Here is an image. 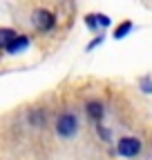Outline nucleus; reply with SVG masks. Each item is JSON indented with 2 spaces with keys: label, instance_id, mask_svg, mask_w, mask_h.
Wrapping results in <instances>:
<instances>
[{
  "label": "nucleus",
  "instance_id": "1a4fd4ad",
  "mask_svg": "<svg viewBox=\"0 0 152 160\" xmlns=\"http://www.w3.org/2000/svg\"><path fill=\"white\" fill-rule=\"evenodd\" d=\"M141 85H143V91H145V93H150V91H152V82H150V78H143V80H141Z\"/></svg>",
  "mask_w": 152,
  "mask_h": 160
},
{
  "label": "nucleus",
  "instance_id": "20e7f679",
  "mask_svg": "<svg viewBox=\"0 0 152 160\" xmlns=\"http://www.w3.org/2000/svg\"><path fill=\"white\" fill-rule=\"evenodd\" d=\"M27 45H29V38H27V36H16L11 42H9L7 51H9V53H18V51H23Z\"/></svg>",
  "mask_w": 152,
  "mask_h": 160
},
{
  "label": "nucleus",
  "instance_id": "0eeeda50",
  "mask_svg": "<svg viewBox=\"0 0 152 160\" xmlns=\"http://www.w3.org/2000/svg\"><path fill=\"white\" fill-rule=\"evenodd\" d=\"M130 31H132V22H121L117 29H114V38H117V40H121V38H125Z\"/></svg>",
  "mask_w": 152,
  "mask_h": 160
},
{
  "label": "nucleus",
  "instance_id": "f257e3e1",
  "mask_svg": "<svg viewBox=\"0 0 152 160\" xmlns=\"http://www.w3.org/2000/svg\"><path fill=\"white\" fill-rule=\"evenodd\" d=\"M56 129H58L61 136L69 138V136L76 133V129H79V122H76V118H74L72 113H65V116L58 118V125H56Z\"/></svg>",
  "mask_w": 152,
  "mask_h": 160
},
{
  "label": "nucleus",
  "instance_id": "39448f33",
  "mask_svg": "<svg viewBox=\"0 0 152 160\" xmlns=\"http://www.w3.org/2000/svg\"><path fill=\"white\" fill-rule=\"evenodd\" d=\"M16 36H18V33H16L14 29H0V49H7L9 42H11Z\"/></svg>",
  "mask_w": 152,
  "mask_h": 160
},
{
  "label": "nucleus",
  "instance_id": "6e6552de",
  "mask_svg": "<svg viewBox=\"0 0 152 160\" xmlns=\"http://www.w3.org/2000/svg\"><path fill=\"white\" fill-rule=\"evenodd\" d=\"M94 25L107 27V25H110V18H107V16H94Z\"/></svg>",
  "mask_w": 152,
  "mask_h": 160
},
{
  "label": "nucleus",
  "instance_id": "7ed1b4c3",
  "mask_svg": "<svg viewBox=\"0 0 152 160\" xmlns=\"http://www.w3.org/2000/svg\"><path fill=\"white\" fill-rule=\"evenodd\" d=\"M54 13L52 11H47V9H36L34 11V25L41 29V31H47V29H52L54 27Z\"/></svg>",
  "mask_w": 152,
  "mask_h": 160
},
{
  "label": "nucleus",
  "instance_id": "423d86ee",
  "mask_svg": "<svg viewBox=\"0 0 152 160\" xmlns=\"http://www.w3.org/2000/svg\"><path fill=\"white\" fill-rule=\"evenodd\" d=\"M87 113H90V118H94V120H101V116H103V105H101V102H90V105H87Z\"/></svg>",
  "mask_w": 152,
  "mask_h": 160
},
{
  "label": "nucleus",
  "instance_id": "f03ea898",
  "mask_svg": "<svg viewBox=\"0 0 152 160\" xmlns=\"http://www.w3.org/2000/svg\"><path fill=\"white\" fill-rule=\"evenodd\" d=\"M117 151H119L121 156L132 158V156H137V153L141 151V142H139L137 138H121L119 145H117Z\"/></svg>",
  "mask_w": 152,
  "mask_h": 160
}]
</instances>
